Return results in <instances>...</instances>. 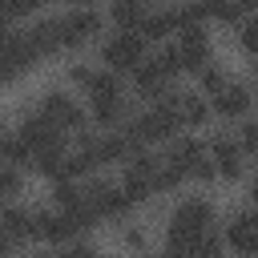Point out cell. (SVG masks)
<instances>
[{
    "instance_id": "cell-1",
    "label": "cell",
    "mask_w": 258,
    "mask_h": 258,
    "mask_svg": "<svg viewBox=\"0 0 258 258\" xmlns=\"http://www.w3.org/2000/svg\"><path fill=\"white\" fill-rule=\"evenodd\" d=\"M210 226H214V206H210L206 198H185V202L169 214V230H165L169 250H181V246L206 238Z\"/></svg>"
},
{
    "instance_id": "cell-2",
    "label": "cell",
    "mask_w": 258,
    "mask_h": 258,
    "mask_svg": "<svg viewBox=\"0 0 258 258\" xmlns=\"http://www.w3.org/2000/svg\"><path fill=\"white\" fill-rule=\"evenodd\" d=\"M105 69H113L117 77L121 73H137V64L145 60V36L133 32V28H117L109 40H105Z\"/></svg>"
},
{
    "instance_id": "cell-3",
    "label": "cell",
    "mask_w": 258,
    "mask_h": 258,
    "mask_svg": "<svg viewBox=\"0 0 258 258\" xmlns=\"http://www.w3.org/2000/svg\"><path fill=\"white\" fill-rule=\"evenodd\" d=\"M181 125V117H177V105H173V97H165V101H157L149 113H141L125 133L141 145V141H161V137H169L173 129Z\"/></svg>"
},
{
    "instance_id": "cell-4",
    "label": "cell",
    "mask_w": 258,
    "mask_h": 258,
    "mask_svg": "<svg viewBox=\"0 0 258 258\" xmlns=\"http://www.w3.org/2000/svg\"><path fill=\"white\" fill-rule=\"evenodd\" d=\"M169 161L177 165V173H181V177H198V181H210V177H218V169H214V157H210V153H206V145H202V141H194V137L177 141V145L169 149Z\"/></svg>"
},
{
    "instance_id": "cell-5",
    "label": "cell",
    "mask_w": 258,
    "mask_h": 258,
    "mask_svg": "<svg viewBox=\"0 0 258 258\" xmlns=\"http://www.w3.org/2000/svg\"><path fill=\"white\" fill-rule=\"evenodd\" d=\"M32 60H36V52L24 32H0V85L16 81Z\"/></svg>"
},
{
    "instance_id": "cell-6",
    "label": "cell",
    "mask_w": 258,
    "mask_h": 258,
    "mask_svg": "<svg viewBox=\"0 0 258 258\" xmlns=\"http://www.w3.org/2000/svg\"><path fill=\"white\" fill-rule=\"evenodd\" d=\"M52 129H60V133H73V129H85V109L69 97V93H44V101H40V109H36Z\"/></svg>"
},
{
    "instance_id": "cell-7",
    "label": "cell",
    "mask_w": 258,
    "mask_h": 258,
    "mask_svg": "<svg viewBox=\"0 0 258 258\" xmlns=\"http://www.w3.org/2000/svg\"><path fill=\"white\" fill-rule=\"evenodd\" d=\"M97 32H101V12H97V8H73L69 16H60V36H64V48L89 44Z\"/></svg>"
},
{
    "instance_id": "cell-8",
    "label": "cell",
    "mask_w": 258,
    "mask_h": 258,
    "mask_svg": "<svg viewBox=\"0 0 258 258\" xmlns=\"http://www.w3.org/2000/svg\"><path fill=\"white\" fill-rule=\"evenodd\" d=\"M226 242H230L238 254L258 258V210L234 214V218H230V226H226Z\"/></svg>"
},
{
    "instance_id": "cell-9",
    "label": "cell",
    "mask_w": 258,
    "mask_h": 258,
    "mask_svg": "<svg viewBox=\"0 0 258 258\" xmlns=\"http://www.w3.org/2000/svg\"><path fill=\"white\" fill-rule=\"evenodd\" d=\"M85 198L93 202L97 218H121V214L129 210V198H125V189H121V185H113V181H93V185L85 189Z\"/></svg>"
},
{
    "instance_id": "cell-10",
    "label": "cell",
    "mask_w": 258,
    "mask_h": 258,
    "mask_svg": "<svg viewBox=\"0 0 258 258\" xmlns=\"http://www.w3.org/2000/svg\"><path fill=\"white\" fill-rule=\"evenodd\" d=\"M177 56H181V69H194V73H202V69L210 64V36L202 32V24L181 32V40H177Z\"/></svg>"
},
{
    "instance_id": "cell-11",
    "label": "cell",
    "mask_w": 258,
    "mask_h": 258,
    "mask_svg": "<svg viewBox=\"0 0 258 258\" xmlns=\"http://www.w3.org/2000/svg\"><path fill=\"white\" fill-rule=\"evenodd\" d=\"M77 234H81V226L73 222V214H64V210H56V214L36 210V238H48V242H69V238H77Z\"/></svg>"
},
{
    "instance_id": "cell-12",
    "label": "cell",
    "mask_w": 258,
    "mask_h": 258,
    "mask_svg": "<svg viewBox=\"0 0 258 258\" xmlns=\"http://www.w3.org/2000/svg\"><path fill=\"white\" fill-rule=\"evenodd\" d=\"M250 89L246 85H238V81H226V89L222 93H214V113L218 117H246V109H250Z\"/></svg>"
},
{
    "instance_id": "cell-13",
    "label": "cell",
    "mask_w": 258,
    "mask_h": 258,
    "mask_svg": "<svg viewBox=\"0 0 258 258\" xmlns=\"http://www.w3.org/2000/svg\"><path fill=\"white\" fill-rule=\"evenodd\" d=\"M242 145L238 141H230V137H218L214 145H210V157H214V169H218V177H226V181H234L238 173H242Z\"/></svg>"
},
{
    "instance_id": "cell-14",
    "label": "cell",
    "mask_w": 258,
    "mask_h": 258,
    "mask_svg": "<svg viewBox=\"0 0 258 258\" xmlns=\"http://www.w3.org/2000/svg\"><path fill=\"white\" fill-rule=\"evenodd\" d=\"M24 36H28V44H32V52H36V56H52V52H60V48H64L60 20H36Z\"/></svg>"
},
{
    "instance_id": "cell-15",
    "label": "cell",
    "mask_w": 258,
    "mask_h": 258,
    "mask_svg": "<svg viewBox=\"0 0 258 258\" xmlns=\"http://www.w3.org/2000/svg\"><path fill=\"white\" fill-rule=\"evenodd\" d=\"M0 226L12 234V242L20 246L24 238H32L36 234V214L32 210H20V206H8V210H0Z\"/></svg>"
},
{
    "instance_id": "cell-16",
    "label": "cell",
    "mask_w": 258,
    "mask_h": 258,
    "mask_svg": "<svg viewBox=\"0 0 258 258\" xmlns=\"http://www.w3.org/2000/svg\"><path fill=\"white\" fill-rule=\"evenodd\" d=\"M165 81H169V77L157 69V60H141L137 73H133V85H137L141 97H157V101H161V97H165Z\"/></svg>"
},
{
    "instance_id": "cell-17",
    "label": "cell",
    "mask_w": 258,
    "mask_h": 258,
    "mask_svg": "<svg viewBox=\"0 0 258 258\" xmlns=\"http://www.w3.org/2000/svg\"><path fill=\"white\" fill-rule=\"evenodd\" d=\"M85 89H89L93 101H109V97H121V77L113 69H93L89 81H85Z\"/></svg>"
},
{
    "instance_id": "cell-18",
    "label": "cell",
    "mask_w": 258,
    "mask_h": 258,
    "mask_svg": "<svg viewBox=\"0 0 258 258\" xmlns=\"http://www.w3.org/2000/svg\"><path fill=\"white\" fill-rule=\"evenodd\" d=\"M173 105H177V117H181V125H202V121L210 117V105H206V97L177 93V97H173Z\"/></svg>"
},
{
    "instance_id": "cell-19",
    "label": "cell",
    "mask_w": 258,
    "mask_h": 258,
    "mask_svg": "<svg viewBox=\"0 0 258 258\" xmlns=\"http://www.w3.org/2000/svg\"><path fill=\"white\" fill-rule=\"evenodd\" d=\"M137 32L149 36V40H161L165 32H177V16H173V8H165V12H145V20H141Z\"/></svg>"
},
{
    "instance_id": "cell-20",
    "label": "cell",
    "mask_w": 258,
    "mask_h": 258,
    "mask_svg": "<svg viewBox=\"0 0 258 258\" xmlns=\"http://www.w3.org/2000/svg\"><path fill=\"white\" fill-rule=\"evenodd\" d=\"M93 117H97V125H105V129H113V125H121V121H125V97H109V101H93Z\"/></svg>"
},
{
    "instance_id": "cell-21",
    "label": "cell",
    "mask_w": 258,
    "mask_h": 258,
    "mask_svg": "<svg viewBox=\"0 0 258 258\" xmlns=\"http://www.w3.org/2000/svg\"><path fill=\"white\" fill-rule=\"evenodd\" d=\"M0 157H4V165H32V145L16 133V137H4L0 141Z\"/></svg>"
},
{
    "instance_id": "cell-22",
    "label": "cell",
    "mask_w": 258,
    "mask_h": 258,
    "mask_svg": "<svg viewBox=\"0 0 258 258\" xmlns=\"http://www.w3.org/2000/svg\"><path fill=\"white\" fill-rule=\"evenodd\" d=\"M177 258H222V242L218 238H198V242H189V246H181V250H173Z\"/></svg>"
},
{
    "instance_id": "cell-23",
    "label": "cell",
    "mask_w": 258,
    "mask_h": 258,
    "mask_svg": "<svg viewBox=\"0 0 258 258\" xmlns=\"http://www.w3.org/2000/svg\"><path fill=\"white\" fill-rule=\"evenodd\" d=\"M206 12L222 24H238L242 20V0H206Z\"/></svg>"
},
{
    "instance_id": "cell-24",
    "label": "cell",
    "mask_w": 258,
    "mask_h": 258,
    "mask_svg": "<svg viewBox=\"0 0 258 258\" xmlns=\"http://www.w3.org/2000/svg\"><path fill=\"white\" fill-rule=\"evenodd\" d=\"M198 81H202L206 93H222V89H226V73H222L218 64H206V69L198 73Z\"/></svg>"
},
{
    "instance_id": "cell-25",
    "label": "cell",
    "mask_w": 258,
    "mask_h": 258,
    "mask_svg": "<svg viewBox=\"0 0 258 258\" xmlns=\"http://www.w3.org/2000/svg\"><path fill=\"white\" fill-rule=\"evenodd\" d=\"M52 198H56V206H60V210H69V206H77L85 194H81L73 181H56V185H52Z\"/></svg>"
},
{
    "instance_id": "cell-26",
    "label": "cell",
    "mask_w": 258,
    "mask_h": 258,
    "mask_svg": "<svg viewBox=\"0 0 258 258\" xmlns=\"http://www.w3.org/2000/svg\"><path fill=\"white\" fill-rule=\"evenodd\" d=\"M153 60H157V69H161L165 77H173V73H181V56H177V44H173V48H161V52H157Z\"/></svg>"
},
{
    "instance_id": "cell-27",
    "label": "cell",
    "mask_w": 258,
    "mask_h": 258,
    "mask_svg": "<svg viewBox=\"0 0 258 258\" xmlns=\"http://www.w3.org/2000/svg\"><path fill=\"white\" fill-rule=\"evenodd\" d=\"M238 40H242V48H246V52H254V56H258V16L242 20V32H238Z\"/></svg>"
},
{
    "instance_id": "cell-28",
    "label": "cell",
    "mask_w": 258,
    "mask_h": 258,
    "mask_svg": "<svg viewBox=\"0 0 258 258\" xmlns=\"http://www.w3.org/2000/svg\"><path fill=\"white\" fill-rule=\"evenodd\" d=\"M20 189V173H16V165H0V198H12Z\"/></svg>"
},
{
    "instance_id": "cell-29",
    "label": "cell",
    "mask_w": 258,
    "mask_h": 258,
    "mask_svg": "<svg viewBox=\"0 0 258 258\" xmlns=\"http://www.w3.org/2000/svg\"><path fill=\"white\" fill-rule=\"evenodd\" d=\"M246 153H258V125H242V141H238Z\"/></svg>"
},
{
    "instance_id": "cell-30",
    "label": "cell",
    "mask_w": 258,
    "mask_h": 258,
    "mask_svg": "<svg viewBox=\"0 0 258 258\" xmlns=\"http://www.w3.org/2000/svg\"><path fill=\"white\" fill-rule=\"evenodd\" d=\"M60 258H101V254H97V250H89V246H69Z\"/></svg>"
},
{
    "instance_id": "cell-31",
    "label": "cell",
    "mask_w": 258,
    "mask_h": 258,
    "mask_svg": "<svg viewBox=\"0 0 258 258\" xmlns=\"http://www.w3.org/2000/svg\"><path fill=\"white\" fill-rule=\"evenodd\" d=\"M8 20H12V0H0V32H8Z\"/></svg>"
},
{
    "instance_id": "cell-32",
    "label": "cell",
    "mask_w": 258,
    "mask_h": 258,
    "mask_svg": "<svg viewBox=\"0 0 258 258\" xmlns=\"http://www.w3.org/2000/svg\"><path fill=\"white\" fill-rule=\"evenodd\" d=\"M12 246H16V242H12V234H8V230H4V226H0V258H4V254H8V250H12Z\"/></svg>"
},
{
    "instance_id": "cell-33",
    "label": "cell",
    "mask_w": 258,
    "mask_h": 258,
    "mask_svg": "<svg viewBox=\"0 0 258 258\" xmlns=\"http://www.w3.org/2000/svg\"><path fill=\"white\" fill-rule=\"evenodd\" d=\"M125 242H129V246H145V238H141L137 230H129V234H125Z\"/></svg>"
},
{
    "instance_id": "cell-34",
    "label": "cell",
    "mask_w": 258,
    "mask_h": 258,
    "mask_svg": "<svg viewBox=\"0 0 258 258\" xmlns=\"http://www.w3.org/2000/svg\"><path fill=\"white\" fill-rule=\"evenodd\" d=\"M250 198L258 202V173H254V181H250Z\"/></svg>"
},
{
    "instance_id": "cell-35",
    "label": "cell",
    "mask_w": 258,
    "mask_h": 258,
    "mask_svg": "<svg viewBox=\"0 0 258 258\" xmlns=\"http://www.w3.org/2000/svg\"><path fill=\"white\" fill-rule=\"evenodd\" d=\"M32 258H60V254H32Z\"/></svg>"
},
{
    "instance_id": "cell-36",
    "label": "cell",
    "mask_w": 258,
    "mask_h": 258,
    "mask_svg": "<svg viewBox=\"0 0 258 258\" xmlns=\"http://www.w3.org/2000/svg\"><path fill=\"white\" fill-rule=\"evenodd\" d=\"M73 4H77V8H89V0H73Z\"/></svg>"
},
{
    "instance_id": "cell-37",
    "label": "cell",
    "mask_w": 258,
    "mask_h": 258,
    "mask_svg": "<svg viewBox=\"0 0 258 258\" xmlns=\"http://www.w3.org/2000/svg\"><path fill=\"white\" fill-rule=\"evenodd\" d=\"M161 258H177V254H173V250H165V254H161Z\"/></svg>"
},
{
    "instance_id": "cell-38",
    "label": "cell",
    "mask_w": 258,
    "mask_h": 258,
    "mask_svg": "<svg viewBox=\"0 0 258 258\" xmlns=\"http://www.w3.org/2000/svg\"><path fill=\"white\" fill-rule=\"evenodd\" d=\"M113 4H129V0H113Z\"/></svg>"
},
{
    "instance_id": "cell-39",
    "label": "cell",
    "mask_w": 258,
    "mask_h": 258,
    "mask_svg": "<svg viewBox=\"0 0 258 258\" xmlns=\"http://www.w3.org/2000/svg\"><path fill=\"white\" fill-rule=\"evenodd\" d=\"M0 141H4V133H0Z\"/></svg>"
},
{
    "instance_id": "cell-40",
    "label": "cell",
    "mask_w": 258,
    "mask_h": 258,
    "mask_svg": "<svg viewBox=\"0 0 258 258\" xmlns=\"http://www.w3.org/2000/svg\"><path fill=\"white\" fill-rule=\"evenodd\" d=\"M40 4H44V0H40Z\"/></svg>"
}]
</instances>
